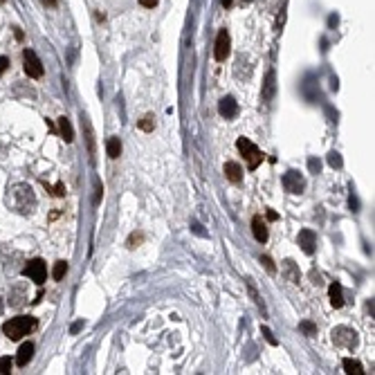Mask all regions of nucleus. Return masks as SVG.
<instances>
[{
	"label": "nucleus",
	"mask_w": 375,
	"mask_h": 375,
	"mask_svg": "<svg viewBox=\"0 0 375 375\" xmlns=\"http://www.w3.org/2000/svg\"><path fill=\"white\" fill-rule=\"evenodd\" d=\"M9 200H12V207L18 211V214L23 216H30L32 211L36 209V196H34V189H32L30 184H14L12 186V196H9Z\"/></svg>",
	"instance_id": "f257e3e1"
},
{
	"label": "nucleus",
	"mask_w": 375,
	"mask_h": 375,
	"mask_svg": "<svg viewBox=\"0 0 375 375\" xmlns=\"http://www.w3.org/2000/svg\"><path fill=\"white\" fill-rule=\"evenodd\" d=\"M36 328V321L32 319V317H12L9 321H5V326H3V333L7 335L12 341H18V339H23L25 335H30L32 330Z\"/></svg>",
	"instance_id": "f03ea898"
},
{
	"label": "nucleus",
	"mask_w": 375,
	"mask_h": 375,
	"mask_svg": "<svg viewBox=\"0 0 375 375\" xmlns=\"http://www.w3.org/2000/svg\"><path fill=\"white\" fill-rule=\"evenodd\" d=\"M330 337H333V344H335V346H339V348H346V350L357 348V344H359L357 330L350 328V326H337V328H333Z\"/></svg>",
	"instance_id": "7ed1b4c3"
},
{
	"label": "nucleus",
	"mask_w": 375,
	"mask_h": 375,
	"mask_svg": "<svg viewBox=\"0 0 375 375\" xmlns=\"http://www.w3.org/2000/svg\"><path fill=\"white\" fill-rule=\"evenodd\" d=\"M236 146H238V151L243 153V157H245V162H247V166L249 169H258V164L263 162V153L258 151V146L254 142H249L247 137H238V142H236Z\"/></svg>",
	"instance_id": "20e7f679"
},
{
	"label": "nucleus",
	"mask_w": 375,
	"mask_h": 375,
	"mask_svg": "<svg viewBox=\"0 0 375 375\" xmlns=\"http://www.w3.org/2000/svg\"><path fill=\"white\" fill-rule=\"evenodd\" d=\"M23 274H25L30 281H34L36 286H43V281H45V276H47L45 261H43V258H32V261L23 267Z\"/></svg>",
	"instance_id": "39448f33"
},
{
	"label": "nucleus",
	"mask_w": 375,
	"mask_h": 375,
	"mask_svg": "<svg viewBox=\"0 0 375 375\" xmlns=\"http://www.w3.org/2000/svg\"><path fill=\"white\" fill-rule=\"evenodd\" d=\"M30 299V292H27V283L25 281H18L9 288V295H7V304L12 308H23Z\"/></svg>",
	"instance_id": "423d86ee"
},
{
	"label": "nucleus",
	"mask_w": 375,
	"mask_h": 375,
	"mask_svg": "<svg viewBox=\"0 0 375 375\" xmlns=\"http://www.w3.org/2000/svg\"><path fill=\"white\" fill-rule=\"evenodd\" d=\"M283 186H286L288 194H301L306 186L304 175H301L299 171H288L286 175H283Z\"/></svg>",
	"instance_id": "0eeeda50"
},
{
	"label": "nucleus",
	"mask_w": 375,
	"mask_h": 375,
	"mask_svg": "<svg viewBox=\"0 0 375 375\" xmlns=\"http://www.w3.org/2000/svg\"><path fill=\"white\" fill-rule=\"evenodd\" d=\"M23 61H25V72L32 76V79H41L43 76V63L38 61V56L32 50H25L23 54Z\"/></svg>",
	"instance_id": "6e6552de"
},
{
	"label": "nucleus",
	"mask_w": 375,
	"mask_h": 375,
	"mask_svg": "<svg viewBox=\"0 0 375 375\" xmlns=\"http://www.w3.org/2000/svg\"><path fill=\"white\" fill-rule=\"evenodd\" d=\"M229 47H232V41H229L227 30H220L218 32V38H216V50H214L216 61H225V59H227V56H229Z\"/></svg>",
	"instance_id": "1a4fd4ad"
},
{
	"label": "nucleus",
	"mask_w": 375,
	"mask_h": 375,
	"mask_svg": "<svg viewBox=\"0 0 375 375\" xmlns=\"http://www.w3.org/2000/svg\"><path fill=\"white\" fill-rule=\"evenodd\" d=\"M299 245H301V249H304L306 254H312L315 252V247H317V236H315V232L312 229H301L299 232Z\"/></svg>",
	"instance_id": "9d476101"
},
{
	"label": "nucleus",
	"mask_w": 375,
	"mask_h": 375,
	"mask_svg": "<svg viewBox=\"0 0 375 375\" xmlns=\"http://www.w3.org/2000/svg\"><path fill=\"white\" fill-rule=\"evenodd\" d=\"M218 113L223 115V117H227V119H234L238 115V106L236 102H234V97H223L218 102Z\"/></svg>",
	"instance_id": "9b49d317"
},
{
	"label": "nucleus",
	"mask_w": 375,
	"mask_h": 375,
	"mask_svg": "<svg viewBox=\"0 0 375 375\" xmlns=\"http://www.w3.org/2000/svg\"><path fill=\"white\" fill-rule=\"evenodd\" d=\"M252 232H254V238L258 240V243H265L267 240V223L261 218V216H254V220H252Z\"/></svg>",
	"instance_id": "f8f14e48"
},
{
	"label": "nucleus",
	"mask_w": 375,
	"mask_h": 375,
	"mask_svg": "<svg viewBox=\"0 0 375 375\" xmlns=\"http://www.w3.org/2000/svg\"><path fill=\"white\" fill-rule=\"evenodd\" d=\"M281 270H283V276H286L288 281H292V283L301 281V272H299V267H297V263L292 261V258H286V261H283Z\"/></svg>",
	"instance_id": "ddd939ff"
},
{
	"label": "nucleus",
	"mask_w": 375,
	"mask_h": 375,
	"mask_svg": "<svg viewBox=\"0 0 375 375\" xmlns=\"http://www.w3.org/2000/svg\"><path fill=\"white\" fill-rule=\"evenodd\" d=\"M32 355H34V344L32 341H25V344L18 348V355H16V364L18 366H27L32 359Z\"/></svg>",
	"instance_id": "4468645a"
},
{
	"label": "nucleus",
	"mask_w": 375,
	"mask_h": 375,
	"mask_svg": "<svg viewBox=\"0 0 375 375\" xmlns=\"http://www.w3.org/2000/svg\"><path fill=\"white\" fill-rule=\"evenodd\" d=\"M225 175H227L229 182L238 184V182L243 180V169H240L236 162H227V164H225Z\"/></svg>",
	"instance_id": "2eb2a0df"
},
{
	"label": "nucleus",
	"mask_w": 375,
	"mask_h": 375,
	"mask_svg": "<svg viewBox=\"0 0 375 375\" xmlns=\"http://www.w3.org/2000/svg\"><path fill=\"white\" fill-rule=\"evenodd\" d=\"M328 295H330V304H333V308H341V306H344V295H341V286H339V283H333V286L328 288Z\"/></svg>",
	"instance_id": "dca6fc26"
},
{
	"label": "nucleus",
	"mask_w": 375,
	"mask_h": 375,
	"mask_svg": "<svg viewBox=\"0 0 375 375\" xmlns=\"http://www.w3.org/2000/svg\"><path fill=\"white\" fill-rule=\"evenodd\" d=\"M106 151H108V157L117 160L122 155V142H119V137H110L108 144H106Z\"/></svg>",
	"instance_id": "f3484780"
},
{
	"label": "nucleus",
	"mask_w": 375,
	"mask_h": 375,
	"mask_svg": "<svg viewBox=\"0 0 375 375\" xmlns=\"http://www.w3.org/2000/svg\"><path fill=\"white\" fill-rule=\"evenodd\" d=\"M81 122H83V126H85V139H88V153H90V157H95V137H92V126H90L88 117H81Z\"/></svg>",
	"instance_id": "a211bd4d"
},
{
	"label": "nucleus",
	"mask_w": 375,
	"mask_h": 375,
	"mask_svg": "<svg viewBox=\"0 0 375 375\" xmlns=\"http://www.w3.org/2000/svg\"><path fill=\"white\" fill-rule=\"evenodd\" d=\"M344 371L348 373V375H362L364 373V368H362V364L357 362V359H344Z\"/></svg>",
	"instance_id": "6ab92c4d"
},
{
	"label": "nucleus",
	"mask_w": 375,
	"mask_h": 375,
	"mask_svg": "<svg viewBox=\"0 0 375 375\" xmlns=\"http://www.w3.org/2000/svg\"><path fill=\"white\" fill-rule=\"evenodd\" d=\"M59 128H61V135H63L65 142H72V139H74V133H72V126H70L68 117H61L59 119Z\"/></svg>",
	"instance_id": "aec40b11"
},
{
	"label": "nucleus",
	"mask_w": 375,
	"mask_h": 375,
	"mask_svg": "<svg viewBox=\"0 0 375 375\" xmlns=\"http://www.w3.org/2000/svg\"><path fill=\"white\" fill-rule=\"evenodd\" d=\"M65 272H68V261H56L54 270H52V278H54V281H61V278L65 276Z\"/></svg>",
	"instance_id": "412c9836"
},
{
	"label": "nucleus",
	"mask_w": 375,
	"mask_h": 375,
	"mask_svg": "<svg viewBox=\"0 0 375 375\" xmlns=\"http://www.w3.org/2000/svg\"><path fill=\"white\" fill-rule=\"evenodd\" d=\"M274 90H276V85H274V72H270V74H267V83H265V92H263V99H265V102H270L274 97Z\"/></svg>",
	"instance_id": "4be33fe9"
},
{
	"label": "nucleus",
	"mask_w": 375,
	"mask_h": 375,
	"mask_svg": "<svg viewBox=\"0 0 375 375\" xmlns=\"http://www.w3.org/2000/svg\"><path fill=\"white\" fill-rule=\"evenodd\" d=\"M139 126V131H146V133H151L153 128H155V117H153V115H146V117L142 119V122L137 124Z\"/></svg>",
	"instance_id": "5701e85b"
},
{
	"label": "nucleus",
	"mask_w": 375,
	"mask_h": 375,
	"mask_svg": "<svg viewBox=\"0 0 375 375\" xmlns=\"http://www.w3.org/2000/svg\"><path fill=\"white\" fill-rule=\"evenodd\" d=\"M0 373H12V357H0Z\"/></svg>",
	"instance_id": "b1692460"
},
{
	"label": "nucleus",
	"mask_w": 375,
	"mask_h": 375,
	"mask_svg": "<svg viewBox=\"0 0 375 375\" xmlns=\"http://www.w3.org/2000/svg\"><path fill=\"white\" fill-rule=\"evenodd\" d=\"M299 328L304 330L306 335H310V337H312V335H317V328L310 324V321H301V326H299Z\"/></svg>",
	"instance_id": "393cba45"
},
{
	"label": "nucleus",
	"mask_w": 375,
	"mask_h": 375,
	"mask_svg": "<svg viewBox=\"0 0 375 375\" xmlns=\"http://www.w3.org/2000/svg\"><path fill=\"white\" fill-rule=\"evenodd\" d=\"M142 240H144V236H142V234H133V236L128 238V247H131V249H135L137 245L142 243Z\"/></svg>",
	"instance_id": "a878e982"
},
{
	"label": "nucleus",
	"mask_w": 375,
	"mask_h": 375,
	"mask_svg": "<svg viewBox=\"0 0 375 375\" xmlns=\"http://www.w3.org/2000/svg\"><path fill=\"white\" fill-rule=\"evenodd\" d=\"M328 164L330 166H337V169H339V166H341V157H339V153H330V155H328Z\"/></svg>",
	"instance_id": "bb28decb"
},
{
	"label": "nucleus",
	"mask_w": 375,
	"mask_h": 375,
	"mask_svg": "<svg viewBox=\"0 0 375 375\" xmlns=\"http://www.w3.org/2000/svg\"><path fill=\"white\" fill-rule=\"evenodd\" d=\"M261 263L265 265V270L270 272V274L276 272V267H274V263H272V258H270V256H261Z\"/></svg>",
	"instance_id": "cd10ccee"
},
{
	"label": "nucleus",
	"mask_w": 375,
	"mask_h": 375,
	"mask_svg": "<svg viewBox=\"0 0 375 375\" xmlns=\"http://www.w3.org/2000/svg\"><path fill=\"white\" fill-rule=\"evenodd\" d=\"M157 3H160V0H139V5H142V7H146V9H153Z\"/></svg>",
	"instance_id": "c85d7f7f"
},
{
	"label": "nucleus",
	"mask_w": 375,
	"mask_h": 375,
	"mask_svg": "<svg viewBox=\"0 0 375 375\" xmlns=\"http://www.w3.org/2000/svg\"><path fill=\"white\" fill-rule=\"evenodd\" d=\"M263 335H265V339H267V341H270V344H272V346H276V337H274V335L270 333V330H267V328H263Z\"/></svg>",
	"instance_id": "c756f323"
},
{
	"label": "nucleus",
	"mask_w": 375,
	"mask_h": 375,
	"mask_svg": "<svg viewBox=\"0 0 375 375\" xmlns=\"http://www.w3.org/2000/svg\"><path fill=\"white\" fill-rule=\"evenodd\" d=\"M308 164H310V171H315V173H319V160H310V162H308Z\"/></svg>",
	"instance_id": "7c9ffc66"
},
{
	"label": "nucleus",
	"mask_w": 375,
	"mask_h": 375,
	"mask_svg": "<svg viewBox=\"0 0 375 375\" xmlns=\"http://www.w3.org/2000/svg\"><path fill=\"white\" fill-rule=\"evenodd\" d=\"M54 196H65V186L63 184H56L54 186Z\"/></svg>",
	"instance_id": "2f4dec72"
},
{
	"label": "nucleus",
	"mask_w": 375,
	"mask_h": 375,
	"mask_svg": "<svg viewBox=\"0 0 375 375\" xmlns=\"http://www.w3.org/2000/svg\"><path fill=\"white\" fill-rule=\"evenodd\" d=\"M7 65H9V61L5 59V56H0V74H3V72L7 70Z\"/></svg>",
	"instance_id": "473e14b6"
},
{
	"label": "nucleus",
	"mask_w": 375,
	"mask_h": 375,
	"mask_svg": "<svg viewBox=\"0 0 375 375\" xmlns=\"http://www.w3.org/2000/svg\"><path fill=\"white\" fill-rule=\"evenodd\" d=\"M81 328H83V321H76V324H74V326H72V330H70V333H72V335H74V333H79V330H81Z\"/></svg>",
	"instance_id": "72a5a7b5"
},
{
	"label": "nucleus",
	"mask_w": 375,
	"mask_h": 375,
	"mask_svg": "<svg viewBox=\"0 0 375 375\" xmlns=\"http://www.w3.org/2000/svg\"><path fill=\"white\" fill-rule=\"evenodd\" d=\"M267 218H270V220H276V218H278L276 211H272V209H270V211H267Z\"/></svg>",
	"instance_id": "f704fd0d"
},
{
	"label": "nucleus",
	"mask_w": 375,
	"mask_h": 375,
	"mask_svg": "<svg viewBox=\"0 0 375 375\" xmlns=\"http://www.w3.org/2000/svg\"><path fill=\"white\" fill-rule=\"evenodd\" d=\"M234 0H223V7H232Z\"/></svg>",
	"instance_id": "c9c22d12"
},
{
	"label": "nucleus",
	"mask_w": 375,
	"mask_h": 375,
	"mask_svg": "<svg viewBox=\"0 0 375 375\" xmlns=\"http://www.w3.org/2000/svg\"><path fill=\"white\" fill-rule=\"evenodd\" d=\"M3 310H5V304H3V297H0V315H3Z\"/></svg>",
	"instance_id": "e433bc0d"
},
{
	"label": "nucleus",
	"mask_w": 375,
	"mask_h": 375,
	"mask_svg": "<svg viewBox=\"0 0 375 375\" xmlns=\"http://www.w3.org/2000/svg\"><path fill=\"white\" fill-rule=\"evenodd\" d=\"M245 3H252V0H245Z\"/></svg>",
	"instance_id": "4c0bfd02"
},
{
	"label": "nucleus",
	"mask_w": 375,
	"mask_h": 375,
	"mask_svg": "<svg viewBox=\"0 0 375 375\" xmlns=\"http://www.w3.org/2000/svg\"><path fill=\"white\" fill-rule=\"evenodd\" d=\"M0 3H5V0H0Z\"/></svg>",
	"instance_id": "58836bf2"
}]
</instances>
